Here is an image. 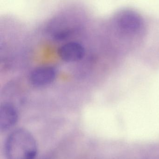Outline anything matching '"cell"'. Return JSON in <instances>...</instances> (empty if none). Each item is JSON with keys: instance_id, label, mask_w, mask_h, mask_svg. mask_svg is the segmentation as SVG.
Returning <instances> with one entry per match:
<instances>
[{"instance_id": "cell-3", "label": "cell", "mask_w": 159, "mask_h": 159, "mask_svg": "<svg viewBox=\"0 0 159 159\" xmlns=\"http://www.w3.org/2000/svg\"><path fill=\"white\" fill-rule=\"evenodd\" d=\"M57 53L63 61L71 63L82 59L85 54V50L80 43L70 42L59 47Z\"/></svg>"}, {"instance_id": "cell-1", "label": "cell", "mask_w": 159, "mask_h": 159, "mask_svg": "<svg viewBox=\"0 0 159 159\" xmlns=\"http://www.w3.org/2000/svg\"><path fill=\"white\" fill-rule=\"evenodd\" d=\"M5 152L7 159H35L38 153L37 142L28 131L18 128L7 138Z\"/></svg>"}, {"instance_id": "cell-4", "label": "cell", "mask_w": 159, "mask_h": 159, "mask_svg": "<svg viewBox=\"0 0 159 159\" xmlns=\"http://www.w3.org/2000/svg\"><path fill=\"white\" fill-rule=\"evenodd\" d=\"M18 113L15 107L11 103H5L0 108V129L5 131L17 122Z\"/></svg>"}, {"instance_id": "cell-2", "label": "cell", "mask_w": 159, "mask_h": 159, "mask_svg": "<svg viewBox=\"0 0 159 159\" xmlns=\"http://www.w3.org/2000/svg\"><path fill=\"white\" fill-rule=\"evenodd\" d=\"M57 71L52 66L38 67L33 70L29 76L30 84L35 87H43L53 82L56 78Z\"/></svg>"}]
</instances>
